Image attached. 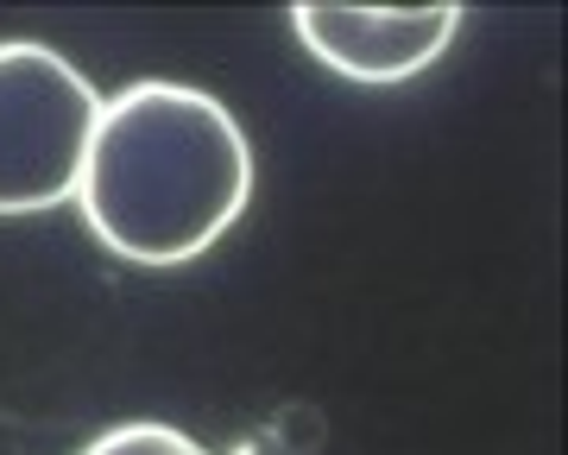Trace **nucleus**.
<instances>
[{
    "label": "nucleus",
    "mask_w": 568,
    "mask_h": 455,
    "mask_svg": "<svg viewBox=\"0 0 568 455\" xmlns=\"http://www.w3.org/2000/svg\"><path fill=\"white\" fill-rule=\"evenodd\" d=\"M77 203L89 234L133 266L203 260L253 203L246 127L209 89L126 83L102 95Z\"/></svg>",
    "instance_id": "obj_1"
},
{
    "label": "nucleus",
    "mask_w": 568,
    "mask_h": 455,
    "mask_svg": "<svg viewBox=\"0 0 568 455\" xmlns=\"http://www.w3.org/2000/svg\"><path fill=\"white\" fill-rule=\"evenodd\" d=\"M102 89L58 44L0 39V215L77 203Z\"/></svg>",
    "instance_id": "obj_2"
},
{
    "label": "nucleus",
    "mask_w": 568,
    "mask_h": 455,
    "mask_svg": "<svg viewBox=\"0 0 568 455\" xmlns=\"http://www.w3.org/2000/svg\"><path fill=\"white\" fill-rule=\"evenodd\" d=\"M291 32L316 63L347 83H410L417 70L443 58L462 32V7H328L304 0L291 7Z\"/></svg>",
    "instance_id": "obj_3"
},
{
    "label": "nucleus",
    "mask_w": 568,
    "mask_h": 455,
    "mask_svg": "<svg viewBox=\"0 0 568 455\" xmlns=\"http://www.w3.org/2000/svg\"><path fill=\"white\" fill-rule=\"evenodd\" d=\"M82 455H215V449H203L196 436L171 431V424H121V431H102Z\"/></svg>",
    "instance_id": "obj_4"
}]
</instances>
